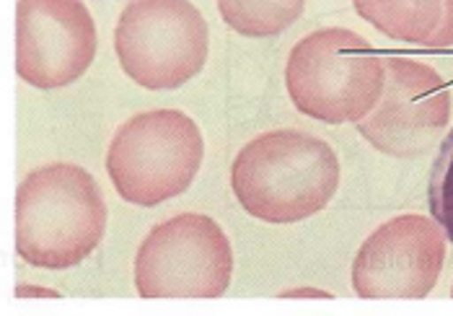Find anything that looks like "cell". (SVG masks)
<instances>
[{"mask_svg":"<svg viewBox=\"0 0 453 316\" xmlns=\"http://www.w3.org/2000/svg\"><path fill=\"white\" fill-rule=\"evenodd\" d=\"M231 187L249 215L298 223L321 212L340 187V158L326 141L301 130H270L239 150Z\"/></svg>","mask_w":453,"mask_h":316,"instance_id":"cell-1","label":"cell"},{"mask_svg":"<svg viewBox=\"0 0 453 316\" xmlns=\"http://www.w3.org/2000/svg\"><path fill=\"white\" fill-rule=\"evenodd\" d=\"M451 296H453V288H451Z\"/></svg>","mask_w":453,"mask_h":316,"instance_id":"cell-15","label":"cell"},{"mask_svg":"<svg viewBox=\"0 0 453 316\" xmlns=\"http://www.w3.org/2000/svg\"><path fill=\"white\" fill-rule=\"evenodd\" d=\"M446 262V231L427 215H396L379 226L352 262L360 298H425Z\"/></svg>","mask_w":453,"mask_h":316,"instance_id":"cell-8","label":"cell"},{"mask_svg":"<svg viewBox=\"0 0 453 316\" xmlns=\"http://www.w3.org/2000/svg\"><path fill=\"white\" fill-rule=\"evenodd\" d=\"M427 205L433 218L446 231V239L453 242V130L443 138L438 158L430 172L427 187Z\"/></svg>","mask_w":453,"mask_h":316,"instance_id":"cell-12","label":"cell"},{"mask_svg":"<svg viewBox=\"0 0 453 316\" xmlns=\"http://www.w3.org/2000/svg\"><path fill=\"white\" fill-rule=\"evenodd\" d=\"M106 231V203L96 179L75 164L29 172L16 192V251L42 270L81 265Z\"/></svg>","mask_w":453,"mask_h":316,"instance_id":"cell-2","label":"cell"},{"mask_svg":"<svg viewBox=\"0 0 453 316\" xmlns=\"http://www.w3.org/2000/svg\"><path fill=\"white\" fill-rule=\"evenodd\" d=\"M381 35L427 50L453 47V0H352Z\"/></svg>","mask_w":453,"mask_h":316,"instance_id":"cell-10","label":"cell"},{"mask_svg":"<svg viewBox=\"0 0 453 316\" xmlns=\"http://www.w3.org/2000/svg\"><path fill=\"white\" fill-rule=\"evenodd\" d=\"M122 71L150 91H172L205 68L210 35L189 0H133L114 29Z\"/></svg>","mask_w":453,"mask_h":316,"instance_id":"cell-5","label":"cell"},{"mask_svg":"<svg viewBox=\"0 0 453 316\" xmlns=\"http://www.w3.org/2000/svg\"><path fill=\"white\" fill-rule=\"evenodd\" d=\"M386 60L368 39L342 27L303 36L288 55L285 89L296 109L326 125L365 119L379 104Z\"/></svg>","mask_w":453,"mask_h":316,"instance_id":"cell-3","label":"cell"},{"mask_svg":"<svg viewBox=\"0 0 453 316\" xmlns=\"http://www.w3.org/2000/svg\"><path fill=\"white\" fill-rule=\"evenodd\" d=\"M451 122V91L443 75L410 58H386L384 94L357 130L394 158L425 156Z\"/></svg>","mask_w":453,"mask_h":316,"instance_id":"cell-7","label":"cell"},{"mask_svg":"<svg viewBox=\"0 0 453 316\" xmlns=\"http://www.w3.org/2000/svg\"><path fill=\"white\" fill-rule=\"evenodd\" d=\"M280 296L282 298H334L329 290H316V288H296V290H285Z\"/></svg>","mask_w":453,"mask_h":316,"instance_id":"cell-13","label":"cell"},{"mask_svg":"<svg viewBox=\"0 0 453 316\" xmlns=\"http://www.w3.org/2000/svg\"><path fill=\"white\" fill-rule=\"evenodd\" d=\"M306 8V0H218L220 19L236 35L265 39L282 35Z\"/></svg>","mask_w":453,"mask_h":316,"instance_id":"cell-11","label":"cell"},{"mask_svg":"<svg viewBox=\"0 0 453 316\" xmlns=\"http://www.w3.org/2000/svg\"><path fill=\"white\" fill-rule=\"evenodd\" d=\"M234 275V249L223 228L200 212L158 223L135 254L142 298H218Z\"/></svg>","mask_w":453,"mask_h":316,"instance_id":"cell-6","label":"cell"},{"mask_svg":"<svg viewBox=\"0 0 453 316\" xmlns=\"http://www.w3.org/2000/svg\"><path fill=\"white\" fill-rule=\"evenodd\" d=\"M16 296H47V298H55L60 296L58 290H47V288H29V285H19L16 288Z\"/></svg>","mask_w":453,"mask_h":316,"instance_id":"cell-14","label":"cell"},{"mask_svg":"<svg viewBox=\"0 0 453 316\" xmlns=\"http://www.w3.org/2000/svg\"><path fill=\"white\" fill-rule=\"evenodd\" d=\"M96 58V27L81 0H19L16 71L35 89L75 83Z\"/></svg>","mask_w":453,"mask_h":316,"instance_id":"cell-9","label":"cell"},{"mask_svg":"<svg viewBox=\"0 0 453 316\" xmlns=\"http://www.w3.org/2000/svg\"><path fill=\"white\" fill-rule=\"evenodd\" d=\"M205 158V141L179 109L130 117L109 143L106 172L125 203L156 208L189 189Z\"/></svg>","mask_w":453,"mask_h":316,"instance_id":"cell-4","label":"cell"}]
</instances>
